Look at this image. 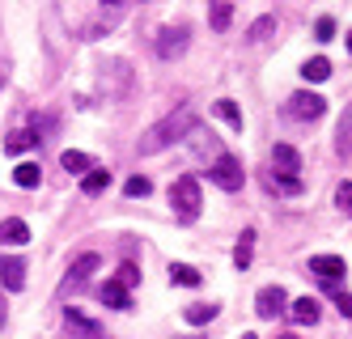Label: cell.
<instances>
[{"instance_id":"1","label":"cell","mask_w":352,"mask_h":339,"mask_svg":"<svg viewBox=\"0 0 352 339\" xmlns=\"http://www.w3.org/2000/svg\"><path fill=\"white\" fill-rule=\"evenodd\" d=\"M191 132H195V111H191V107H179V111H170L162 123L148 127V132L136 140V149L148 157V153H162V149H170V144H179V140L191 136Z\"/></svg>"},{"instance_id":"2","label":"cell","mask_w":352,"mask_h":339,"mask_svg":"<svg viewBox=\"0 0 352 339\" xmlns=\"http://www.w3.org/2000/svg\"><path fill=\"white\" fill-rule=\"evenodd\" d=\"M199 204H204V195H199V178L183 174V178H174V187H170V208H174V217H179L183 225H191L199 217Z\"/></svg>"},{"instance_id":"3","label":"cell","mask_w":352,"mask_h":339,"mask_svg":"<svg viewBox=\"0 0 352 339\" xmlns=\"http://www.w3.org/2000/svg\"><path fill=\"white\" fill-rule=\"evenodd\" d=\"M208 178L217 182L221 191H242V162L230 157V153H217V162H212Z\"/></svg>"},{"instance_id":"4","label":"cell","mask_w":352,"mask_h":339,"mask_svg":"<svg viewBox=\"0 0 352 339\" xmlns=\"http://www.w3.org/2000/svg\"><path fill=\"white\" fill-rule=\"evenodd\" d=\"M289 115L301 119V123H314V119L327 115V98H318V94H310V89H297V94L289 98Z\"/></svg>"},{"instance_id":"5","label":"cell","mask_w":352,"mask_h":339,"mask_svg":"<svg viewBox=\"0 0 352 339\" xmlns=\"http://www.w3.org/2000/svg\"><path fill=\"white\" fill-rule=\"evenodd\" d=\"M285 309H289V297H285L280 284H267V289H259V297H255V314H259V318H280Z\"/></svg>"},{"instance_id":"6","label":"cell","mask_w":352,"mask_h":339,"mask_svg":"<svg viewBox=\"0 0 352 339\" xmlns=\"http://www.w3.org/2000/svg\"><path fill=\"white\" fill-rule=\"evenodd\" d=\"M0 284H5L9 293H21V289H26V259H17V254L0 259Z\"/></svg>"},{"instance_id":"7","label":"cell","mask_w":352,"mask_h":339,"mask_svg":"<svg viewBox=\"0 0 352 339\" xmlns=\"http://www.w3.org/2000/svg\"><path fill=\"white\" fill-rule=\"evenodd\" d=\"M187 51V25H170V30L157 34V56L162 60H174V56H183Z\"/></svg>"},{"instance_id":"8","label":"cell","mask_w":352,"mask_h":339,"mask_svg":"<svg viewBox=\"0 0 352 339\" xmlns=\"http://www.w3.org/2000/svg\"><path fill=\"white\" fill-rule=\"evenodd\" d=\"M310 272H314V276H322V280L336 289V280H344V272H348V267H344V259H336V254H314V259H310Z\"/></svg>"},{"instance_id":"9","label":"cell","mask_w":352,"mask_h":339,"mask_svg":"<svg viewBox=\"0 0 352 339\" xmlns=\"http://www.w3.org/2000/svg\"><path fill=\"white\" fill-rule=\"evenodd\" d=\"M98 263H102V259H98V254H81L77 259V263H72L68 267V280H64V289H81V284L98 272Z\"/></svg>"},{"instance_id":"10","label":"cell","mask_w":352,"mask_h":339,"mask_svg":"<svg viewBox=\"0 0 352 339\" xmlns=\"http://www.w3.org/2000/svg\"><path fill=\"white\" fill-rule=\"evenodd\" d=\"M272 166H276V174H289V178H297V170H301L297 149H293V144H276V149H272Z\"/></svg>"},{"instance_id":"11","label":"cell","mask_w":352,"mask_h":339,"mask_svg":"<svg viewBox=\"0 0 352 339\" xmlns=\"http://www.w3.org/2000/svg\"><path fill=\"white\" fill-rule=\"evenodd\" d=\"M26 242H30V229H26V221H17V217L0 221V246H26Z\"/></svg>"},{"instance_id":"12","label":"cell","mask_w":352,"mask_h":339,"mask_svg":"<svg viewBox=\"0 0 352 339\" xmlns=\"http://www.w3.org/2000/svg\"><path fill=\"white\" fill-rule=\"evenodd\" d=\"M289 318H293L297 327H314V322H318V301H314V297H297V301L289 305Z\"/></svg>"},{"instance_id":"13","label":"cell","mask_w":352,"mask_h":339,"mask_svg":"<svg viewBox=\"0 0 352 339\" xmlns=\"http://www.w3.org/2000/svg\"><path fill=\"white\" fill-rule=\"evenodd\" d=\"M98 297H102V305H111V309H132V297H128V289H123L119 280H107L102 289H98Z\"/></svg>"},{"instance_id":"14","label":"cell","mask_w":352,"mask_h":339,"mask_svg":"<svg viewBox=\"0 0 352 339\" xmlns=\"http://www.w3.org/2000/svg\"><path fill=\"white\" fill-rule=\"evenodd\" d=\"M64 322H68V331H77V335H85V339H102V331H98V322L94 318H85L81 309H64Z\"/></svg>"},{"instance_id":"15","label":"cell","mask_w":352,"mask_h":339,"mask_svg":"<svg viewBox=\"0 0 352 339\" xmlns=\"http://www.w3.org/2000/svg\"><path fill=\"white\" fill-rule=\"evenodd\" d=\"M250 259H255V229H242V238H238V246H234V267L246 272Z\"/></svg>"},{"instance_id":"16","label":"cell","mask_w":352,"mask_h":339,"mask_svg":"<svg viewBox=\"0 0 352 339\" xmlns=\"http://www.w3.org/2000/svg\"><path fill=\"white\" fill-rule=\"evenodd\" d=\"M212 111L234 127V132H242V111H238V102L234 98H221V102H212Z\"/></svg>"},{"instance_id":"17","label":"cell","mask_w":352,"mask_h":339,"mask_svg":"<svg viewBox=\"0 0 352 339\" xmlns=\"http://www.w3.org/2000/svg\"><path fill=\"white\" fill-rule=\"evenodd\" d=\"M217 314H221V305H212V301H208V305H204V301L187 305V322H191V327H204V322H212Z\"/></svg>"},{"instance_id":"18","label":"cell","mask_w":352,"mask_h":339,"mask_svg":"<svg viewBox=\"0 0 352 339\" xmlns=\"http://www.w3.org/2000/svg\"><path fill=\"white\" fill-rule=\"evenodd\" d=\"M111 187V170H89L85 178H81V191L85 195H102Z\"/></svg>"},{"instance_id":"19","label":"cell","mask_w":352,"mask_h":339,"mask_svg":"<svg viewBox=\"0 0 352 339\" xmlns=\"http://www.w3.org/2000/svg\"><path fill=\"white\" fill-rule=\"evenodd\" d=\"M60 166H64L68 174H89V170H94V162L85 157V153H77V149H68V153H60Z\"/></svg>"},{"instance_id":"20","label":"cell","mask_w":352,"mask_h":339,"mask_svg":"<svg viewBox=\"0 0 352 339\" xmlns=\"http://www.w3.org/2000/svg\"><path fill=\"white\" fill-rule=\"evenodd\" d=\"M208 13H212V30H230V17H234V9H230V0H208Z\"/></svg>"},{"instance_id":"21","label":"cell","mask_w":352,"mask_h":339,"mask_svg":"<svg viewBox=\"0 0 352 339\" xmlns=\"http://www.w3.org/2000/svg\"><path fill=\"white\" fill-rule=\"evenodd\" d=\"M170 280H174V284H183V289H195V284L204 280V276H199L191 263H170Z\"/></svg>"},{"instance_id":"22","label":"cell","mask_w":352,"mask_h":339,"mask_svg":"<svg viewBox=\"0 0 352 339\" xmlns=\"http://www.w3.org/2000/svg\"><path fill=\"white\" fill-rule=\"evenodd\" d=\"M43 136H38V127H34V132H13L9 140H5V153H26V149H34Z\"/></svg>"},{"instance_id":"23","label":"cell","mask_w":352,"mask_h":339,"mask_svg":"<svg viewBox=\"0 0 352 339\" xmlns=\"http://www.w3.org/2000/svg\"><path fill=\"white\" fill-rule=\"evenodd\" d=\"M38 178H43L38 162H21V166L13 170V182H17V187H38Z\"/></svg>"},{"instance_id":"24","label":"cell","mask_w":352,"mask_h":339,"mask_svg":"<svg viewBox=\"0 0 352 339\" xmlns=\"http://www.w3.org/2000/svg\"><path fill=\"white\" fill-rule=\"evenodd\" d=\"M301 76H306V81H327V76H331V64H327L322 56H314V60L301 64Z\"/></svg>"},{"instance_id":"25","label":"cell","mask_w":352,"mask_h":339,"mask_svg":"<svg viewBox=\"0 0 352 339\" xmlns=\"http://www.w3.org/2000/svg\"><path fill=\"white\" fill-rule=\"evenodd\" d=\"M267 187L280 191V195H297L301 191V178H289V174H267Z\"/></svg>"},{"instance_id":"26","label":"cell","mask_w":352,"mask_h":339,"mask_svg":"<svg viewBox=\"0 0 352 339\" xmlns=\"http://www.w3.org/2000/svg\"><path fill=\"white\" fill-rule=\"evenodd\" d=\"M336 149L340 153H352V107L344 111V119H340V132H336Z\"/></svg>"},{"instance_id":"27","label":"cell","mask_w":352,"mask_h":339,"mask_svg":"<svg viewBox=\"0 0 352 339\" xmlns=\"http://www.w3.org/2000/svg\"><path fill=\"white\" fill-rule=\"evenodd\" d=\"M123 191H128L132 199H144L148 191H153V182H148L144 174H136V178H128V182H123Z\"/></svg>"},{"instance_id":"28","label":"cell","mask_w":352,"mask_h":339,"mask_svg":"<svg viewBox=\"0 0 352 339\" xmlns=\"http://www.w3.org/2000/svg\"><path fill=\"white\" fill-rule=\"evenodd\" d=\"M272 30H276V17H259L255 25H250V34H246V39H250V43H263Z\"/></svg>"},{"instance_id":"29","label":"cell","mask_w":352,"mask_h":339,"mask_svg":"<svg viewBox=\"0 0 352 339\" xmlns=\"http://www.w3.org/2000/svg\"><path fill=\"white\" fill-rule=\"evenodd\" d=\"M336 208L344 217H352V182H340V187H336Z\"/></svg>"},{"instance_id":"30","label":"cell","mask_w":352,"mask_h":339,"mask_svg":"<svg viewBox=\"0 0 352 339\" xmlns=\"http://www.w3.org/2000/svg\"><path fill=\"white\" fill-rule=\"evenodd\" d=\"M115 280L123 284V289H132V284H140V267H136V263H123V267L115 272Z\"/></svg>"},{"instance_id":"31","label":"cell","mask_w":352,"mask_h":339,"mask_svg":"<svg viewBox=\"0 0 352 339\" xmlns=\"http://www.w3.org/2000/svg\"><path fill=\"white\" fill-rule=\"evenodd\" d=\"M314 39H318V43L336 39V21H331V17H318V21H314Z\"/></svg>"},{"instance_id":"32","label":"cell","mask_w":352,"mask_h":339,"mask_svg":"<svg viewBox=\"0 0 352 339\" xmlns=\"http://www.w3.org/2000/svg\"><path fill=\"white\" fill-rule=\"evenodd\" d=\"M340 314L352 318V293H340Z\"/></svg>"},{"instance_id":"33","label":"cell","mask_w":352,"mask_h":339,"mask_svg":"<svg viewBox=\"0 0 352 339\" xmlns=\"http://www.w3.org/2000/svg\"><path fill=\"white\" fill-rule=\"evenodd\" d=\"M0 327H5V305H0Z\"/></svg>"},{"instance_id":"34","label":"cell","mask_w":352,"mask_h":339,"mask_svg":"<svg viewBox=\"0 0 352 339\" xmlns=\"http://www.w3.org/2000/svg\"><path fill=\"white\" fill-rule=\"evenodd\" d=\"M0 81H5V64H0Z\"/></svg>"},{"instance_id":"35","label":"cell","mask_w":352,"mask_h":339,"mask_svg":"<svg viewBox=\"0 0 352 339\" xmlns=\"http://www.w3.org/2000/svg\"><path fill=\"white\" fill-rule=\"evenodd\" d=\"M102 5H119V0H102Z\"/></svg>"},{"instance_id":"36","label":"cell","mask_w":352,"mask_h":339,"mask_svg":"<svg viewBox=\"0 0 352 339\" xmlns=\"http://www.w3.org/2000/svg\"><path fill=\"white\" fill-rule=\"evenodd\" d=\"M280 339H297V335H280Z\"/></svg>"},{"instance_id":"37","label":"cell","mask_w":352,"mask_h":339,"mask_svg":"<svg viewBox=\"0 0 352 339\" xmlns=\"http://www.w3.org/2000/svg\"><path fill=\"white\" fill-rule=\"evenodd\" d=\"M242 339H255V335H242Z\"/></svg>"},{"instance_id":"38","label":"cell","mask_w":352,"mask_h":339,"mask_svg":"<svg viewBox=\"0 0 352 339\" xmlns=\"http://www.w3.org/2000/svg\"><path fill=\"white\" fill-rule=\"evenodd\" d=\"M348 47H352V34H348Z\"/></svg>"},{"instance_id":"39","label":"cell","mask_w":352,"mask_h":339,"mask_svg":"<svg viewBox=\"0 0 352 339\" xmlns=\"http://www.w3.org/2000/svg\"><path fill=\"white\" fill-rule=\"evenodd\" d=\"M187 339H199V335H187Z\"/></svg>"}]
</instances>
